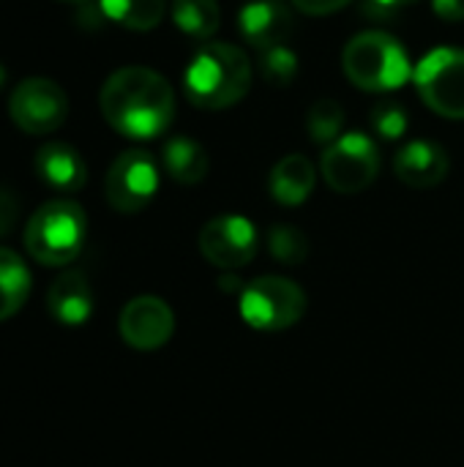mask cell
Segmentation results:
<instances>
[{
  "label": "cell",
  "instance_id": "11",
  "mask_svg": "<svg viewBox=\"0 0 464 467\" xmlns=\"http://www.w3.org/2000/svg\"><path fill=\"white\" fill-rule=\"evenodd\" d=\"M118 328L129 348L159 350L172 339L175 315L167 301H161L156 296H137L123 306Z\"/></svg>",
  "mask_w": 464,
  "mask_h": 467
},
{
  "label": "cell",
  "instance_id": "30",
  "mask_svg": "<svg viewBox=\"0 0 464 467\" xmlns=\"http://www.w3.org/2000/svg\"><path fill=\"white\" fill-rule=\"evenodd\" d=\"M5 85V68H3V63H0V88Z\"/></svg>",
  "mask_w": 464,
  "mask_h": 467
},
{
  "label": "cell",
  "instance_id": "22",
  "mask_svg": "<svg viewBox=\"0 0 464 467\" xmlns=\"http://www.w3.org/2000/svg\"><path fill=\"white\" fill-rule=\"evenodd\" d=\"M257 68H260V77L273 85V88H287L293 85V79L298 77V57L290 47L284 44H276V47H268L260 52V60H257Z\"/></svg>",
  "mask_w": 464,
  "mask_h": 467
},
{
  "label": "cell",
  "instance_id": "5",
  "mask_svg": "<svg viewBox=\"0 0 464 467\" xmlns=\"http://www.w3.org/2000/svg\"><path fill=\"white\" fill-rule=\"evenodd\" d=\"M238 309L254 331L276 334L304 317L306 293L287 276H260L243 285Z\"/></svg>",
  "mask_w": 464,
  "mask_h": 467
},
{
  "label": "cell",
  "instance_id": "25",
  "mask_svg": "<svg viewBox=\"0 0 464 467\" xmlns=\"http://www.w3.org/2000/svg\"><path fill=\"white\" fill-rule=\"evenodd\" d=\"M418 0H364V14L372 19H391L407 5H416Z\"/></svg>",
  "mask_w": 464,
  "mask_h": 467
},
{
  "label": "cell",
  "instance_id": "17",
  "mask_svg": "<svg viewBox=\"0 0 464 467\" xmlns=\"http://www.w3.org/2000/svg\"><path fill=\"white\" fill-rule=\"evenodd\" d=\"M161 161L170 178L183 186H194L208 175V153L191 137H172L161 150Z\"/></svg>",
  "mask_w": 464,
  "mask_h": 467
},
{
  "label": "cell",
  "instance_id": "1",
  "mask_svg": "<svg viewBox=\"0 0 464 467\" xmlns=\"http://www.w3.org/2000/svg\"><path fill=\"white\" fill-rule=\"evenodd\" d=\"M104 120L123 137L153 140L172 126L175 93L172 85L145 66L118 68L98 96Z\"/></svg>",
  "mask_w": 464,
  "mask_h": 467
},
{
  "label": "cell",
  "instance_id": "18",
  "mask_svg": "<svg viewBox=\"0 0 464 467\" xmlns=\"http://www.w3.org/2000/svg\"><path fill=\"white\" fill-rule=\"evenodd\" d=\"M30 285L33 279L25 260L16 252L0 246V323L14 317L25 306Z\"/></svg>",
  "mask_w": 464,
  "mask_h": 467
},
{
  "label": "cell",
  "instance_id": "9",
  "mask_svg": "<svg viewBox=\"0 0 464 467\" xmlns=\"http://www.w3.org/2000/svg\"><path fill=\"white\" fill-rule=\"evenodd\" d=\"M8 112L25 134H49L60 129L68 115V96L57 82L30 77L14 88L8 99Z\"/></svg>",
  "mask_w": 464,
  "mask_h": 467
},
{
  "label": "cell",
  "instance_id": "16",
  "mask_svg": "<svg viewBox=\"0 0 464 467\" xmlns=\"http://www.w3.org/2000/svg\"><path fill=\"white\" fill-rule=\"evenodd\" d=\"M314 178H317V172H314V164L309 161V156L290 153L271 170L268 189L279 205L298 208L314 192Z\"/></svg>",
  "mask_w": 464,
  "mask_h": 467
},
{
  "label": "cell",
  "instance_id": "2",
  "mask_svg": "<svg viewBox=\"0 0 464 467\" xmlns=\"http://www.w3.org/2000/svg\"><path fill=\"white\" fill-rule=\"evenodd\" d=\"M252 88V63L235 44L211 41L197 49L183 74V93L194 107L227 109Z\"/></svg>",
  "mask_w": 464,
  "mask_h": 467
},
{
  "label": "cell",
  "instance_id": "28",
  "mask_svg": "<svg viewBox=\"0 0 464 467\" xmlns=\"http://www.w3.org/2000/svg\"><path fill=\"white\" fill-rule=\"evenodd\" d=\"M432 8L446 22H464V0H432Z\"/></svg>",
  "mask_w": 464,
  "mask_h": 467
},
{
  "label": "cell",
  "instance_id": "6",
  "mask_svg": "<svg viewBox=\"0 0 464 467\" xmlns=\"http://www.w3.org/2000/svg\"><path fill=\"white\" fill-rule=\"evenodd\" d=\"M325 183L339 194H358L369 189L380 172V150L372 137L361 131L342 134L323 150L320 161Z\"/></svg>",
  "mask_w": 464,
  "mask_h": 467
},
{
  "label": "cell",
  "instance_id": "23",
  "mask_svg": "<svg viewBox=\"0 0 464 467\" xmlns=\"http://www.w3.org/2000/svg\"><path fill=\"white\" fill-rule=\"evenodd\" d=\"M342 126H345V109L339 107V101L320 99L312 104V109L306 115V129H309V137L314 142L331 145L334 140H339Z\"/></svg>",
  "mask_w": 464,
  "mask_h": 467
},
{
  "label": "cell",
  "instance_id": "7",
  "mask_svg": "<svg viewBox=\"0 0 464 467\" xmlns=\"http://www.w3.org/2000/svg\"><path fill=\"white\" fill-rule=\"evenodd\" d=\"M424 104L451 120H464V49H432L413 71Z\"/></svg>",
  "mask_w": 464,
  "mask_h": 467
},
{
  "label": "cell",
  "instance_id": "26",
  "mask_svg": "<svg viewBox=\"0 0 464 467\" xmlns=\"http://www.w3.org/2000/svg\"><path fill=\"white\" fill-rule=\"evenodd\" d=\"M16 216H19V202H16V197H14L8 189L0 186V238L8 235V233L14 230Z\"/></svg>",
  "mask_w": 464,
  "mask_h": 467
},
{
  "label": "cell",
  "instance_id": "27",
  "mask_svg": "<svg viewBox=\"0 0 464 467\" xmlns=\"http://www.w3.org/2000/svg\"><path fill=\"white\" fill-rule=\"evenodd\" d=\"M350 0H293V5L304 14H312V16H325V14H334L339 8H345Z\"/></svg>",
  "mask_w": 464,
  "mask_h": 467
},
{
  "label": "cell",
  "instance_id": "21",
  "mask_svg": "<svg viewBox=\"0 0 464 467\" xmlns=\"http://www.w3.org/2000/svg\"><path fill=\"white\" fill-rule=\"evenodd\" d=\"M268 252L284 265H301L309 257V238L293 224H273L268 230Z\"/></svg>",
  "mask_w": 464,
  "mask_h": 467
},
{
  "label": "cell",
  "instance_id": "12",
  "mask_svg": "<svg viewBox=\"0 0 464 467\" xmlns=\"http://www.w3.org/2000/svg\"><path fill=\"white\" fill-rule=\"evenodd\" d=\"M238 30L263 52L282 44L293 33V11L284 0H252L238 14Z\"/></svg>",
  "mask_w": 464,
  "mask_h": 467
},
{
  "label": "cell",
  "instance_id": "4",
  "mask_svg": "<svg viewBox=\"0 0 464 467\" xmlns=\"http://www.w3.org/2000/svg\"><path fill=\"white\" fill-rule=\"evenodd\" d=\"M342 66L353 85L372 93L397 90L413 77L407 49L399 44V38L380 30L353 36L345 47Z\"/></svg>",
  "mask_w": 464,
  "mask_h": 467
},
{
  "label": "cell",
  "instance_id": "10",
  "mask_svg": "<svg viewBox=\"0 0 464 467\" xmlns=\"http://www.w3.org/2000/svg\"><path fill=\"white\" fill-rule=\"evenodd\" d=\"M257 249H260V235L254 224L243 216L235 213L216 216L200 230L202 257L222 271H235L249 265L257 257Z\"/></svg>",
  "mask_w": 464,
  "mask_h": 467
},
{
  "label": "cell",
  "instance_id": "24",
  "mask_svg": "<svg viewBox=\"0 0 464 467\" xmlns=\"http://www.w3.org/2000/svg\"><path fill=\"white\" fill-rule=\"evenodd\" d=\"M372 120V129L383 137V140H399L405 137L407 126H410V118L405 112L402 104H394V101H383L372 109L369 115Z\"/></svg>",
  "mask_w": 464,
  "mask_h": 467
},
{
  "label": "cell",
  "instance_id": "3",
  "mask_svg": "<svg viewBox=\"0 0 464 467\" xmlns=\"http://www.w3.org/2000/svg\"><path fill=\"white\" fill-rule=\"evenodd\" d=\"M88 235V216L71 200L44 202L25 227V246L41 265L60 268L79 257Z\"/></svg>",
  "mask_w": 464,
  "mask_h": 467
},
{
  "label": "cell",
  "instance_id": "29",
  "mask_svg": "<svg viewBox=\"0 0 464 467\" xmlns=\"http://www.w3.org/2000/svg\"><path fill=\"white\" fill-rule=\"evenodd\" d=\"M60 3H68V5H88L90 0H60Z\"/></svg>",
  "mask_w": 464,
  "mask_h": 467
},
{
  "label": "cell",
  "instance_id": "15",
  "mask_svg": "<svg viewBox=\"0 0 464 467\" xmlns=\"http://www.w3.org/2000/svg\"><path fill=\"white\" fill-rule=\"evenodd\" d=\"M33 167L38 178L55 189V192H79L88 181L85 159L77 153V148L66 142H46L36 150Z\"/></svg>",
  "mask_w": 464,
  "mask_h": 467
},
{
  "label": "cell",
  "instance_id": "8",
  "mask_svg": "<svg viewBox=\"0 0 464 467\" xmlns=\"http://www.w3.org/2000/svg\"><path fill=\"white\" fill-rule=\"evenodd\" d=\"M107 202L120 213H137L159 192V167L148 150H123L107 172Z\"/></svg>",
  "mask_w": 464,
  "mask_h": 467
},
{
  "label": "cell",
  "instance_id": "13",
  "mask_svg": "<svg viewBox=\"0 0 464 467\" xmlns=\"http://www.w3.org/2000/svg\"><path fill=\"white\" fill-rule=\"evenodd\" d=\"M449 167H451L449 153L443 150V145L432 140H413L394 159L397 178L410 189H432L443 183Z\"/></svg>",
  "mask_w": 464,
  "mask_h": 467
},
{
  "label": "cell",
  "instance_id": "20",
  "mask_svg": "<svg viewBox=\"0 0 464 467\" xmlns=\"http://www.w3.org/2000/svg\"><path fill=\"white\" fill-rule=\"evenodd\" d=\"M172 19L186 36L208 41L219 30L222 11L216 0H172Z\"/></svg>",
  "mask_w": 464,
  "mask_h": 467
},
{
  "label": "cell",
  "instance_id": "14",
  "mask_svg": "<svg viewBox=\"0 0 464 467\" xmlns=\"http://www.w3.org/2000/svg\"><path fill=\"white\" fill-rule=\"evenodd\" d=\"M93 290L82 271H63L52 279L46 293V309L66 326H82L93 315Z\"/></svg>",
  "mask_w": 464,
  "mask_h": 467
},
{
  "label": "cell",
  "instance_id": "19",
  "mask_svg": "<svg viewBox=\"0 0 464 467\" xmlns=\"http://www.w3.org/2000/svg\"><path fill=\"white\" fill-rule=\"evenodd\" d=\"M107 19L129 30H153L167 11V0H98Z\"/></svg>",
  "mask_w": 464,
  "mask_h": 467
}]
</instances>
